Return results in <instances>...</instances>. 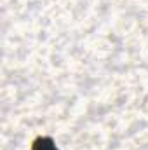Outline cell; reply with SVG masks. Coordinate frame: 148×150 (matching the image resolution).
<instances>
[{
	"label": "cell",
	"instance_id": "6da1fadb",
	"mask_svg": "<svg viewBox=\"0 0 148 150\" xmlns=\"http://www.w3.org/2000/svg\"><path fill=\"white\" fill-rule=\"evenodd\" d=\"M35 150H56L52 147V143L49 140H38L37 145H35Z\"/></svg>",
	"mask_w": 148,
	"mask_h": 150
}]
</instances>
